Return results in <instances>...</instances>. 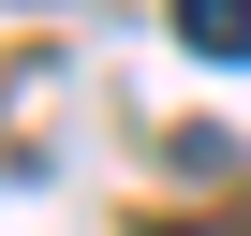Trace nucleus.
Instances as JSON below:
<instances>
[{"label": "nucleus", "instance_id": "nucleus-1", "mask_svg": "<svg viewBox=\"0 0 251 236\" xmlns=\"http://www.w3.org/2000/svg\"><path fill=\"white\" fill-rule=\"evenodd\" d=\"M177 45L192 59H251V0H177Z\"/></svg>", "mask_w": 251, "mask_h": 236}]
</instances>
